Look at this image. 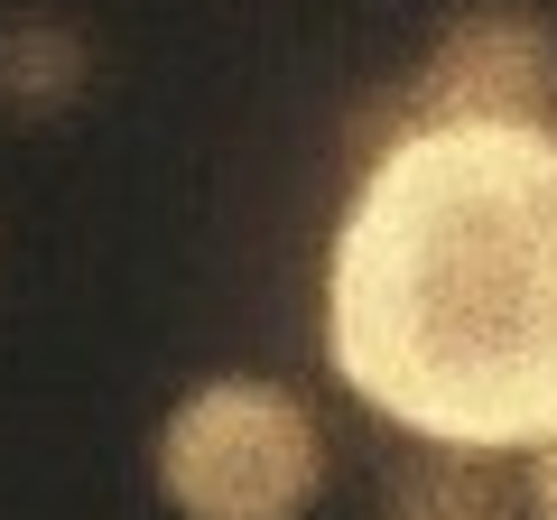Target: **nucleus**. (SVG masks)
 I'll use <instances>...</instances> for the list:
<instances>
[{
    "mask_svg": "<svg viewBox=\"0 0 557 520\" xmlns=\"http://www.w3.org/2000/svg\"><path fill=\"white\" fill-rule=\"evenodd\" d=\"M520 493H530V520H557V437L520 456Z\"/></svg>",
    "mask_w": 557,
    "mask_h": 520,
    "instance_id": "423d86ee",
    "label": "nucleus"
},
{
    "mask_svg": "<svg viewBox=\"0 0 557 520\" xmlns=\"http://www.w3.org/2000/svg\"><path fill=\"white\" fill-rule=\"evenodd\" d=\"M391 131H557V20L539 0H465L399 84Z\"/></svg>",
    "mask_w": 557,
    "mask_h": 520,
    "instance_id": "7ed1b4c3",
    "label": "nucleus"
},
{
    "mask_svg": "<svg viewBox=\"0 0 557 520\" xmlns=\"http://www.w3.org/2000/svg\"><path fill=\"white\" fill-rule=\"evenodd\" d=\"M94 94V47L75 20L57 10H28V20L0 28V112L10 121H57Z\"/></svg>",
    "mask_w": 557,
    "mask_h": 520,
    "instance_id": "39448f33",
    "label": "nucleus"
},
{
    "mask_svg": "<svg viewBox=\"0 0 557 520\" xmlns=\"http://www.w3.org/2000/svg\"><path fill=\"white\" fill-rule=\"evenodd\" d=\"M372 520H530L520 456H456V446H418L381 474Z\"/></svg>",
    "mask_w": 557,
    "mask_h": 520,
    "instance_id": "20e7f679",
    "label": "nucleus"
},
{
    "mask_svg": "<svg viewBox=\"0 0 557 520\" xmlns=\"http://www.w3.org/2000/svg\"><path fill=\"white\" fill-rule=\"evenodd\" d=\"M325 372L409 446L557 437V131H391L325 242Z\"/></svg>",
    "mask_w": 557,
    "mask_h": 520,
    "instance_id": "f257e3e1",
    "label": "nucleus"
},
{
    "mask_svg": "<svg viewBox=\"0 0 557 520\" xmlns=\"http://www.w3.org/2000/svg\"><path fill=\"white\" fill-rule=\"evenodd\" d=\"M325 483V409L278 372H205L149 428V493L168 520H317Z\"/></svg>",
    "mask_w": 557,
    "mask_h": 520,
    "instance_id": "f03ea898",
    "label": "nucleus"
}]
</instances>
